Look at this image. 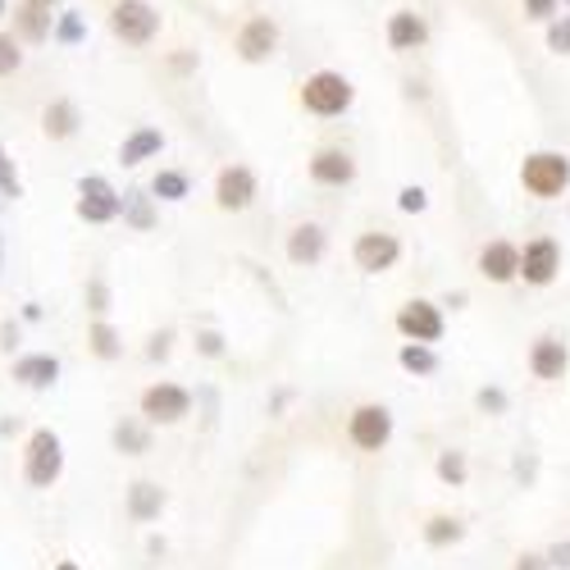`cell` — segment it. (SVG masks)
I'll return each instance as SVG.
<instances>
[{
    "mask_svg": "<svg viewBox=\"0 0 570 570\" xmlns=\"http://www.w3.org/2000/svg\"><path fill=\"white\" fill-rule=\"evenodd\" d=\"M352 101H356V87L338 69H315L302 82V110L315 115V119H338V115L352 110Z\"/></svg>",
    "mask_w": 570,
    "mask_h": 570,
    "instance_id": "1",
    "label": "cell"
},
{
    "mask_svg": "<svg viewBox=\"0 0 570 570\" xmlns=\"http://www.w3.org/2000/svg\"><path fill=\"white\" fill-rule=\"evenodd\" d=\"M60 474H65V439L41 424L23 443V480L28 489H56Z\"/></svg>",
    "mask_w": 570,
    "mask_h": 570,
    "instance_id": "2",
    "label": "cell"
},
{
    "mask_svg": "<svg viewBox=\"0 0 570 570\" xmlns=\"http://www.w3.org/2000/svg\"><path fill=\"white\" fill-rule=\"evenodd\" d=\"M520 187L539 202H557L570 187V156L561 151H530L520 160Z\"/></svg>",
    "mask_w": 570,
    "mask_h": 570,
    "instance_id": "3",
    "label": "cell"
},
{
    "mask_svg": "<svg viewBox=\"0 0 570 570\" xmlns=\"http://www.w3.org/2000/svg\"><path fill=\"white\" fill-rule=\"evenodd\" d=\"M160 10L151 6V0H115L110 6V32H115V41H124V46H151L156 37H160Z\"/></svg>",
    "mask_w": 570,
    "mask_h": 570,
    "instance_id": "4",
    "label": "cell"
},
{
    "mask_svg": "<svg viewBox=\"0 0 570 570\" xmlns=\"http://www.w3.org/2000/svg\"><path fill=\"white\" fill-rule=\"evenodd\" d=\"M119 210H124V197L115 193V183H110L106 174H82V178H78V202H73V215H78L82 224L106 228V224H115V219H119Z\"/></svg>",
    "mask_w": 570,
    "mask_h": 570,
    "instance_id": "5",
    "label": "cell"
},
{
    "mask_svg": "<svg viewBox=\"0 0 570 570\" xmlns=\"http://www.w3.org/2000/svg\"><path fill=\"white\" fill-rule=\"evenodd\" d=\"M347 443L356 452H384L393 443V411L384 402H361L347 415Z\"/></svg>",
    "mask_w": 570,
    "mask_h": 570,
    "instance_id": "6",
    "label": "cell"
},
{
    "mask_svg": "<svg viewBox=\"0 0 570 570\" xmlns=\"http://www.w3.org/2000/svg\"><path fill=\"white\" fill-rule=\"evenodd\" d=\"M397 334L406 338V343H443V334H448V315H443V306L439 302H424V297H411L402 311H397Z\"/></svg>",
    "mask_w": 570,
    "mask_h": 570,
    "instance_id": "7",
    "label": "cell"
},
{
    "mask_svg": "<svg viewBox=\"0 0 570 570\" xmlns=\"http://www.w3.org/2000/svg\"><path fill=\"white\" fill-rule=\"evenodd\" d=\"M137 406H141V420L147 424H183L187 415H193V393H187L183 384H151L147 393L137 397Z\"/></svg>",
    "mask_w": 570,
    "mask_h": 570,
    "instance_id": "8",
    "label": "cell"
},
{
    "mask_svg": "<svg viewBox=\"0 0 570 570\" xmlns=\"http://www.w3.org/2000/svg\"><path fill=\"white\" fill-rule=\"evenodd\" d=\"M557 274H561V243L557 237H530L525 247H520V269H515V278H525L530 288H548V283H557Z\"/></svg>",
    "mask_w": 570,
    "mask_h": 570,
    "instance_id": "9",
    "label": "cell"
},
{
    "mask_svg": "<svg viewBox=\"0 0 570 570\" xmlns=\"http://www.w3.org/2000/svg\"><path fill=\"white\" fill-rule=\"evenodd\" d=\"M352 261H356L361 274H389L402 261V237L397 233H384V228L361 233L356 243H352Z\"/></svg>",
    "mask_w": 570,
    "mask_h": 570,
    "instance_id": "10",
    "label": "cell"
},
{
    "mask_svg": "<svg viewBox=\"0 0 570 570\" xmlns=\"http://www.w3.org/2000/svg\"><path fill=\"white\" fill-rule=\"evenodd\" d=\"M256 193H261V183H256V174H252L247 165H224V169L215 174V206H219L224 215L252 210Z\"/></svg>",
    "mask_w": 570,
    "mask_h": 570,
    "instance_id": "11",
    "label": "cell"
},
{
    "mask_svg": "<svg viewBox=\"0 0 570 570\" xmlns=\"http://www.w3.org/2000/svg\"><path fill=\"white\" fill-rule=\"evenodd\" d=\"M233 51L243 65H265L274 51H278V23L269 14H252L233 37Z\"/></svg>",
    "mask_w": 570,
    "mask_h": 570,
    "instance_id": "12",
    "label": "cell"
},
{
    "mask_svg": "<svg viewBox=\"0 0 570 570\" xmlns=\"http://www.w3.org/2000/svg\"><path fill=\"white\" fill-rule=\"evenodd\" d=\"M530 374L543 379V384H557V379H566L570 374V347H566V338L539 334L530 343Z\"/></svg>",
    "mask_w": 570,
    "mask_h": 570,
    "instance_id": "13",
    "label": "cell"
},
{
    "mask_svg": "<svg viewBox=\"0 0 570 570\" xmlns=\"http://www.w3.org/2000/svg\"><path fill=\"white\" fill-rule=\"evenodd\" d=\"M306 174H311V183H320V187H352V183H356V160H352L343 147H320V151L306 160Z\"/></svg>",
    "mask_w": 570,
    "mask_h": 570,
    "instance_id": "14",
    "label": "cell"
},
{
    "mask_svg": "<svg viewBox=\"0 0 570 570\" xmlns=\"http://www.w3.org/2000/svg\"><path fill=\"white\" fill-rule=\"evenodd\" d=\"M14 384L32 389V393H46V389H56L60 384V356L51 352H28L14 361Z\"/></svg>",
    "mask_w": 570,
    "mask_h": 570,
    "instance_id": "15",
    "label": "cell"
},
{
    "mask_svg": "<svg viewBox=\"0 0 570 570\" xmlns=\"http://www.w3.org/2000/svg\"><path fill=\"white\" fill-rule=\"evenodd\" d=\"M283 252H288V261L297 269H311V265H320L328 256V233L320 224H297L288 233V247H283Z\"/></svg>",
    "mask_w": 570,
    "mask_h": 570,
    "instance_id": "16",
    "label": "cell"
},
{
    "mask_svg": "<svg viewBox=\"0 0 570 570\" xmlns=\"http://www.w3.org/2000/svg\"><path fill=\"white\" fill-rule=\"evenodd\" d=\"M480 274L489 278V283H515V269H520V247L515 243H507V237H493V243H484V252H480Z\"/></svg>",
    "mask_w": 570,
    "mask_h": 570,
    "instance_id": "17",
    "label": "cell"
},
{
    "mask_svg": "<svg viewBox=\"0 0 570 570\" xmlns=\"http://www.w3.org/2000/svg\"><path fill=\"white\" fill-rule=\"evenodd\" d=\"M160 151H165V132L151 128V124H141V128H132V132L119 141V165H124V169H137V165L156 160Z\"/></svg>",
    "mask_w": 570,
    "mask_h": 570,
    "instance_id": "18",
    "label": "cell"
},
{
    "mask_svg": "<svg viewBox=\"0 0 570 570\" xmlns=\"http://www.w3.org/2000/svg\"><path fill=\"white\" fill-rule=\"evenodd\" d=\"M165 507H169V498H165L160 484H151V480H132L128 484V520L132 525H151V520L165 515Z\"/></svg>",
    "mask_w": 570,
    "mask_h": 570,
    "instance_id": "19",
    "label": "cell"
},
{
    "mask_svg": "<svg viewBox=\"0 0 570 570\" xmlns=\"http://www.w3.org/2000/svg\"><path fill=\"white\" fill-rule=\"evenodd\" d=\"M424 41H430V23H424V14H415V10H393L389 14V46L393 51H420Z\"/></svg>",
    "mask_w": 570,
    "mask_h": 570,
    "instance_id": "20",
    "label": "cell"
},
{
    "mask_svg": "<svg viewBox=\"0 0 570 570\" xmlns=\"http://www.w3.org/2000/svg\"><path fill=\"white\" fill-rule=\"evenodd\" d=\"M51 28H56V10H41V6H28V0H19V10H14V37L23 46L51 41Z\"/></svg>",
    "mask_w": 570,
    "mask_h": 570,
    "instance_id": "21",
    "label": "cell"
},
{
    "mask_svg": "<svg viewBox=\"0 0 570 570\" xmlns=\"http://www.w3.org/2000/svg\"><path fill=\"white\" fill-rule=\"evenodd\" d=\"M78 128H82V110L69 97H60V101H51V106L41 110V132L51 137V141H69Z\"/></svg>",
    "mask_w": 570,
    "mask_h": 570,
    "instance_id": "22",
    "label": "cell"
},
{
    "mask_svg": "<svg viewBox=\"0 0 570 570\" xmlns=\"http://www.w3.org/2000/svg\"><path fill=\"white\" fill-rule=\"evenodd\" d=\"M110 443L119 456H147L151 452V424L147 420H119L110 430Z\"/></svg>",
    "mask_w": 570,
    "mask_h": 570,
    "instance_id": "23",
    "label": "cell"
},
{
    "mask_svg": "<svg viewBox=\"0 0 570 570\" xmlns=\"http://www.w3.org/2000/svg\"><path fill=\"white\" fill-rule=\"evenodd\" d=\"M87 347H91V356H97V361H119L124 356V334L101 315L97 324L87 328Z\"/></svg>",
    "mask_w": 570,
    "mask_h": 570,
    "instance_id": "24",
    "label": "cell"
},
{
    "mask_svg": "<svg viewBox=\"0 0 570 570\" xmlns=\"http://www.w3.org/2000/svg\"><path fill=\"white\" fill-rule=\"evenodd\" d=\"M119 219H124L128 228H137V233H151V228H156V197H151V193H124Z\"/></svg>",
    "mask_w": 570,
    "mask_h": 570,
    "instance_id": "25",
    "label": "cell"
},
{
    "mask_svg": "<svg viewBox=\"0 0 570 570\" xmlns=\"http://www.w3.org/2000/svg\"><path fill=\"white\" fill-rule=\"evenodd\" d=\"M397 365L406 370V374H415V379H430V374H439V352L430 347V343H402V352H397Z\"/></svg>",
    "mask_w": 570,
    "mask_h": 570,
    "instance_id": "26",
    "label": "cell"
},
{
    "mask_svg": "<svg viewBox=\"0 0 570 570\" xmlns=\"http://www.w3.org/2000/svg\"><path fill=\"white\" fill-rule=\"evenodd\" d=\"M420 534H424V543H430V548H452V543L465 539V520H456V515H430Z\"/></svg>",
    "mask_w": 570,
    "mask_h": 570,
    "instance_id": "27",
    "label": "cell"
},
{
    "mask_svg": "<svg viewBox=\"0 0 570 570\" xmlns=\"http://www.w3.org/2000/svg\"><path fill=\"white\" fill-rule=\"evenodd\" d=\"M187 193H193V178H187L183 169H156V178H151V197L156 202H187Z\"/></svg>",
    "mask_w": 570,
    "mask_h": 570,
    "instance_id": "28",
    "label": "cell"
},
{
    "mask_svg": "<svg viewBox=\"0 0 570 570\" xmlns=\"http://www.w3.org/2000/svg\"><path fill=\"white\" fill-rule=\"evenodd\" d=\"M434 474H439V480H443L448 489H465V480H470V461H465V452H456V448L439 452Z\"/></svg>",
    "mask_w": 570,
    "mask_h": 570,
    "instance_id": "29",
    "label": "cell"
},
{
    "mask_svg": "<svg viewBox=\"0 0 570 570\" xmlns=\"http://www.w3.org/2000/svg\"><path fill=\"white\" fill-rule=\"evenodd\" d=\"M51 41L56 46H82L87 41V23L78 10H60L56 14V28H51Z\"/></svg>",
    "mask_w": 570,
    "mask_h": 570,
    "instance_id": "30",
    "label": "cell"
},
{
    "mask_svg": "<svg viewBox=\"0 0 570 570\" xmlns=\"http://www.w3.org/2000/svg\"><path fill=\"white\" fill-rule=\"evenodd\" d=\"M23 69V41L14 32H0V78H14Z\"/></svg>",
    "mask_w": 570,
    "mask_h": 570,
    "instance_id": "31",
    "label": "cell"
},
{
    "mask_svg": "<svg viewBox=\"0 0 570 570\" xmlns=\"http://www.w3.org/2000/svg\"><path fill=\"white\" fill-rule=\"evenodd\" d=\"M0 197H6V202H19L23 197V178H19V169H14V160H10L6 147H0Z\"/></svg>",
    "mask_w": 570,
    "mask_h": 570,
    "instance_id": "32",
    "label": "cell"
},
{
    "mask_svg": "<svg viewBox=\"0 0 570 570\" xmlns=\"http://www.w3.org/2000/svg\"><path fill=\"white\" fill-rule=\"evenodd\" d=\"M543 28H548V51L552 56H570V14H557Z\"/></svg>",
    "mask_w": 570,
    "mask_h": 570,
    "instance_id": "33",
    "label": "cell"
},
{
    "mask_svg": "<svg viewBox=\"0 0 570 570\" xmlns=\"http://www.w3.org/2000/svg\"><path fill=\"white\" fill-rule=\"evenodd\" d=\"M87 311L97 320L110 311V283L106 278H87Z\"/></svg>",
    "mask_w": 570,
    "mask_h": 570,
    "instance_id": "34",
    "label": "cell"
},
{
    "mask_svg": "<svg viewBox=\"0 0 570 570\" xmlns=\"http://www.w3.org/2000/svg\"><path fill=\"white\" fill-rule=\"evenodd\" d=\"M397 210L424 215V210H430V193H424V187H402V193H397Z\"/></svg>",
    "mask_w": 570,
    "mask_h": 570,
    "instance_id": "35",
    "label": "cell"
},
{
    "mask_svg": "<svg viewBox=\"0 0 570 570\" xmlns=\"http://www.w3.org/2000/svg\"><path fill=\"white\" fill-rule=\"evenodd\" d=\"M474 406H480L484 415H507V393L502 389H480V393H474Z\"/></svg>",
    "mask_w": 570,
    "mask_h": 570,
    "instance_id": "36",
    "label": "cell"
},
{
    "mask_svg": "<svg viewBox=\"0 0 570 570\" xmlns=\"http://www.w3.org/2000/svg\"><path fill=\"white\" fill-rule=\"evenodd\" d=\"M520 6H525V19L530 23H548V19H557L561 0H520Z\"/></svg>",
    "mask_w": 570,
    "mask_h": 570,
    "instance_id": "37",
    "label": "cell"
},
{
    "mask_svg": "<svg viewBox=\"0 0 570 570\" xmlns=\"http://www.w3.org/2000/svg\"><path fill=\"white\" fill-rule=\"evenodd\" d=\"M197 352H202V356H210V361H219V356L228 352L219 328H202V334H197Z\"/></svg>",
    "mask_w": 570,
    "mask_h": 570,
    "instance_id": "38",
    "label": "cell"
},
{
    "mask_svg": "<svg viewBox=\"0 0 570 570\" xmlns=\"http://www.w3.org/2000/svg\"><path fill=\"white\" fill-rule=\"evenodd\" d=\"M543 561H548V570H570V539L552 543V548L543 552Z\"/></svg>",
    "mask_w": 570,
    "mask_h": 570,
    "instance_id": "39",
    "label": "cell"
},
{
    "mask_svg": "<svg viewBox=\"0 0 570 570\" xmlns=\"http://www.w3.org/2000/svg\"><path fill=\"white\" fill-rule=\"evenodd\" d=\"M169 343H174V334H169V328H160V334L151 338V347H147V356H151V361H165V356H169Z\"/></svg>",
    "mask_w": 570,
    "mask_h": 570,
    "instance_id": "40",
    "label": "cell"
},
{
    "mask_svg": "<svg viewBox=\"0 0 570 570\" xmlns=\"http://www.w3.org/2000/svg\"><path fill=\"white\" fill-rule=\"evenodd\" d=\"M14 347H19V324L6 320V324H0V352H14Z\"/></svg>",
    "mask_w": 570,
    "mask_h": 570,
    "instance_id": "41",
    "label": "cell"
},
{
    "mask_svg": "<svg viewBox=\"0 0 570 570\" xmlns=\"http://www.w3.org/2000/svg\"><path fill=\"white\" fill-rule=\"evenodd\" d=\"M511 570H548V561H543V552H520Z\"/></svg>",
    "mask_w": 570,
    "mask_h": 570,
    "instance_id": "42",
    "label": "cell"
},
{
    "mask_svg": "<svg viewBox=\"0 0 570 570\" xmlns=\"http://www.w3.org/2000/svg\"><path fill=\"white\" fill-rule=\"evenodd\" d=\"M23 320H28V324H37V320H41V306H37V302H28V306H23Z\"/></svg>",
    "mask_w": 570,
    "mask_h": 570,
    "instance_id": "43",
    "label": "cell"
},
{
    "mask_svg": "<svg viewBox=\"0 0 570 570\" xmlns=\"http://www.w3.org/2000/svg\"><path fill=\"white\" fill-rule=\"evenodd\" d=\"M28 6H41V10H60L65 0H28Z\"/></svg>",
    "mask_w": 570,
    "mask_h": 570,
    "instance_id": "44",
    "label": "cell"
},
{
    "mask_svg": "<svg viewBox=\"0 0 570 570\" xmlns=\"http://www.w3.org/2000/svg\"><path fill=\"white\" fill-rule=\"evenodd\" d=\"M0 269H6V237H0Z\"/></svg>",
    "mask_w": 570,
    "mask_h": 570,
    "instance_id": "45",
    "label": "cell"
},
{
    "mask_svg": "<svg viewBox=\"0 0 570 570\" xmlns=\"http://www.w3.org/2000/svg\"><path fill=\"white\" fill-rule=\"evenodd\" d=\"M56 570H78V561H60V566H56Z\"/></svg>",
    "mask_w": 570,
    "mask_h": 570,
    "instance_id": "46",
    "label": "cell"
},
{
    "mask_svg": "<svg viewBox=\"0 0 570 570\" xmlns=\"http://www.w3.org/2000/svg\"><path fill=\"white\" fill-rule=\"evenodd\" d=\"M10 14V0H0V19H6Z\"/></svg>",
    "mask_w": 570,
    "mask_h": 570,
    "instance_id": "47",
    "label": "cell"
},
{
    "mask_svg": "<svg viewBox=\"0 0 570 570\" xmlns=\"http://www.w3.org/2000/svg\"><path fill=\"white\" fill-rule=\"evenodd\" d=\"M566 6H570V0H566Z\"/></svg>",
    "mask_w": 570,
    "mask_h": 570,
    "instance_id": "48",
    "label": "cell"
}]
</instances>
